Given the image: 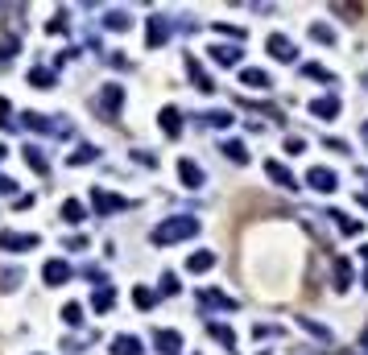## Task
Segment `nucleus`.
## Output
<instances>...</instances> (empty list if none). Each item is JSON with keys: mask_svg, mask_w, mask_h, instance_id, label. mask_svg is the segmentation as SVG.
<instances>
[{"mask_svg": "<svg viewBox=\"0 0 368 355\" xmlns=\"http://www.w3.org/2000/svg\"><path fill=\"white\" fill-rule=\"evenodd\" d=\"M286 153L298 157V153H302V137H286Z\"/></svg>", "mask_w": 368, "mask_h": 355, "instance_id": "37998d69", "label": "nucleus"}, {"mask_svg": "<svg viewBox=\"0 0 368 355\" xmlns=\"http://www.w3.org/2000/svg\"><path fill=\"white\" fill-rule=\"evenodd\" d=\"M112 302H116V289H112V285H99L96 293H91V310H96V314H108Z\"/></svg>", "mask_w": 368, "mask_h": 355, "instance_id": "a211bd4d", "label": "nucleus"}, {"mask_svg": "<svg viewBox=\"0 0 368 355\" xmlns=\"http://www.w3.org/2000/svg\"><path fill=\"white\" fill-rule=\"evenodd\" d=\"M62 29H67V13H58V17L46 25V33H62Z\"/></svg>", "mask_w": 368, "mask_h": 355, "instance_id": "a19ab883", "label": "nucleus"}, {"mask_svg": "<svg viewBox=\"0 0 368 355\" xmlns=\"http://www.w3.org/2000/svg\"><path fill=\"white\" fill-rule=\"evenodd\" d=\"M347 285H352V264H347L344 257H340V261H335V289L344 293Z\"/></svg>", "mask_w": 368, "mask_h": 355, "instance_id": "f704fd0d", "label": "nucleus"}, {"mask_svg": "<svg viewBox=\"0 0 368 355\" xmlns=\"http://www.w3.org/2000/svg\"><path fill=\"white\" fill-rule=\"evenodd\" d=\"M211 264H216L211 252H191V257H186V269H191V273H207Z\"/></svg>", "mask_w": 368, "mask_h": 355, "instance_id": "2f4dec72", "label": "nucleus"}, {"mask_svg": "<svg viewBox=\"0 0 368 355\" xmlns=\"http://www.w3.org/2000/svg\"><path fill=\"white\" fill-rule=\"evenodd\" d=\"M178 293V277L174 273H162V298H174Z\"/></svg>", "mask_w": 368, "mask_h": 355, "instance_id": "ea45409f", "label": "nucleus"}, {"mask_svg": "<svg viewBox=\"0 0 368 355\" xmlns=\"http://www.w3.org/2000/svg\"><path fill=\"white\" fill-rule=\"evenodd\" d=\"M186 71H191V79H195V87H199V91H207V95L216 91V83H211V79H207V71H203V67H199L195 58H186Z\"/></svg>", "mask_w": 368, "mask_h": 355, "instance_id": "b1692460", "label": "nucleus"}, {"mask_svg": "<svg viewBox=\"0 0 368 355\" xmlns=\"http://www.w3.org/2000/svg\"><path fill=\"white\" fill-rule=\"evenodd\" d=\"M153 347H157V355H182V334L178 331H153Z\"/></svg>", "mask_w": 368, "mask_h": 355, "instance_id": "0eeeda50", "label": "nucleus"}, {"mask_svg": "<svg viewBox=\"0 0 368 355\" xmlns=\"http://www.w3.org/2000/svg\"><path fill=\"white\" fill-rule=\"evenodd\" d=\"M311 116H315V120H335V116H340V99H335V95L311 99Z\"/></svg>", "mask_w": 368, "mask_h": 355, "instance_id": "4468645a", "label": "nucleus"}, {"mask_svg": "<svg viewBox=\"0 0 368 355\" xmlns=\"http://www.w3.org/2000/svg\"><path fill=\"white\" fill-rule=\"evenodd\" d=\"M232 112H223V108H216V112H203V124L207 128H232Z\"/></svg>", "mask_w": 368, "mask_h": 355, "instance_id": "cd10ccee", "label": "nucleus"}, {"mask_svg": "<svg viewBox=\"0 0 368 355\" xmlns=\"http://www.w3.org/2000/svg\"><path fill=\"white\" fill-rule=\"evenodd\" d=\"M360 137H364V141H368V124H360Z\"/></svg>", "mask_w": 368, "mask_h": 355, "instance_id": "de8ad7c7", "label": "nucleus"}, {"mask_svg": "<svg viewBox=\"0 0 368 355\" xmlns=\"http://www.w3.org/2000/svg\"><path fill=\"white\" fill-rule=\"evenodd\" d=\"M128 25H133V17H128L124 9H108V13H104V29H112V33H124Z\"/></svg>", "mask_w": 368, "mask_h": 355, "instance_id": "aec40b11", "label": "nucleus"}, {"mask_svg": "<svg viewBox=\"0 0 368 355\" xmlns=\"http://www.w3.org/2000/svg\"><path fill=\"white\" fill-rule=\"evenodd\" d=\"M223 157H232L236 166H248V145L245 141H223Z\"/></svg>", "mask_w": 368, "mask_h": 355, "instance_id": "393cba45", "label": "nucleus"}, {"mask_svg": "<svg viewBox=\"0 0 368 355\" xmlns=\"http://www.w3.org/2000/svg\"><path fill=\"white\" fill-rule=\"evenodd\" d=\"M306 182H311V186L319 190V194H331V190L340 186V178H335V174H331L327 166H315L311 174H306Z\"/></svg>", "mask_w": 368, "mask_h": 355, "instance_id": "9b49d317", "label": "nucleus"}, {"mask_svg": "<svg viewBox=\"0 0 368 355\" xmlns=\"http://www.w3.org/2000/svg\"><path fill=\"white\" fill-rule=\"evenodd\" d=\"M121 103H124V87H121V83H108V87L99 91V116L116 120V116H121Z\"/></svg>", "mask_w": 368, "mask_h": 355, "instance_id": "20e7f679", "label": "nucleus"}, {"mask_svg": "<svg viewBox=\"0 0 368 355\" xmlns=\"http://www.w3.org/2000/svg\"><path fill=\"white\" fill-rule=\"evenodd\" d=\"M13 58H17V38H4L0 42V67H9Z\"/></svg>", "mask_w": 368, "mask_h": 355, "instance_id": "4c0bfd02", "label": "nucleus"}, {"mask_svg": "<svg viewBox=\"0 0 368 355\" xmlns=\"http://www.w3.org/2000/svg\"><path fill=\"white\" fill-rule=\"evenodd\" d=\"M96 157H99V149H96V145H79L71 157H67V166H87V162H96Z\"/></svg>", "mask_w": 368, "mask_h": 355, "instance_id": "bb28decb", "label": "nucleus"}, {"mask_svg": "<svg viewBox=\"0 0 368 355\" xmlns=\"http://www.w3.org/2000/svg\"><path fill=\"white\" fill-rule=\"evenodd\" d=\"M112 355H141V339L137 334H116L112 339Z\"/></svg>", "mask_w": 368, "mask_h": 355, "instance_id": "6ab92c4d", "label": "nucleus"}, {"mask_svg": "<svg viewBox=\"0 0 368 355\" xmlns=\"http://www.w3.org/2000/svg\"><path fill=\"white\" fill-rule=\"evenodd\" d=\"M62 322H67V327H83V306H79V302H67V306H62Z\"/></svg>", "mask_w": 368, "mask_h": 355, "instance_id": "c9c22d12", "label": "nucleus"}, {"mask_svg": "<svg viewBox=\"0 0 368 355\" xmlns=\"http://www.w3.org/2000/svg\"><path fill=\"white\" fill-rule=\"evenodd\" d=\"M294 322H298V327H306V331L315 334V339H323V343H331V331H327L323 322H315V318H306V314H298Z\"/></svg>", "mask_w": 368, "mask_h": 355, "instance_id": "c85d7f7f", "label": "nucleus"}, {"mask_svg": "<svg viewBox=\"0 0 368 355\" xmlns=\"http://www.w3.org/2000/svg\"><path fill=\"white\" fill-rule=\"evenodd\" d=\"M311 38H315L319 46H335V29H331V25H323V21L311 25Z\"/></svg>", "mask_w": 368, "mask_h": 355, "instance_id": "473e14b6", "label": "nucleus"}, {"mask_svg": "<svg viewBox=\"0 0 368 355\" xmlns=\"http://www.w3.org/2000/svg\"><path fill=\"white\" fill-rule=\"evenodd\" d=\"M240 83H245L248 91H269L273 87L269 71H261V67H245V71H240Z\"/></svg>", "mask_w": 368, "mask_h": 355, "instance_id": "9d476101", "label": "nucleus"}, {"mask_svg": "<svg viewBox=\"0 0 368 355\" xmlns=\"http://www.w3.org/2000/svg\"><path fill=\"white\" fill-rule=\"evenodd\" d=\"M191 236H199V219L195 215H170V219H162V223L149 232V240H153L157 248H170V244L191 240Z\"/></svg>", "mask_w": 368, "mask_h": 355, "instance_id": "f257e3e1", "label": "nucleus"}, {"mask_svg": "<svg viewBox=\"0 0 368 355\" xmlns=\"http://www.w3.org/2000/svg\"><path fill=\"white\" fill-rule=\"evenodd\" d=\"M265 174H269V178H273V182H277L281 190H298V178H294V174H290L286 166H281V162H273V157L265 162Z\"/></svg>", "mask_w": 368, "mask_h": 355, "instance_id": "2eb2a0df", "label": "nucleus"}, {"mask_svg": "<svg viewBox=\"0 0 368 355\" xmlns=\"http://www.w3.org/2000/svg\"><path fill=\"white\" fill-rule=\"evenodd\" d=\"M29 87L50 91V87H54V71H46V67H33V71H29Z\"/></svg>", "mask_w": 368, "mask_h": 355, "instance_id": "a878e982", "label": "nucleus"}, {"mask_svg": "<svg viewBox=\"0 0 368 355\" xmlns=\"http://www.w3.org/2000/svg\"><path fill=\"white\" fill-rule=\"evenodd\" d=\"M0 194H17V182H13V178H4V174H0Z\"/></svg>", "mask_w": 368, "mask_h": 355, "instance_id": "a18cd8bd", "label": "nucleus"}, {"mask_svg": "<svg viewBox=\"0 0 368 355\" xmlns=\"http://www.w3.org/2000/svg\"><path fill=\"white\" fill-rule=\"evenodd\" d=\"M265 46H269V54L277 58V62H294V58H298L294 42H290L286 33H269V42H265Z\"/></svg>", "mask_w": 368, "mask_h": 355, "instance_id": "6e6552de", "label": "nucleus"}, {"mask_svg": "<svg viewBox=\"0 0 368 355\" xmlns=\"http://www.w3.org/2000/svg\"><path fill=\"white\" fill-rule=\"evenodd\" d=\"M170 42V17H162V13H153L145 25V46L149 50H162Z\"/></svg>", "mask_w": 368, "mask_h": 355, "instance_id": "39448f33", "label": "nucleus"}, {"mask_svg": "<svg viewBox=\"0 0 368 355\" xmlns=\"http://www.w3.org/2000/svg\"><path fill=\"white\" fill-rule=\"evenodd\" d=\"M240 58H245V50L240 46H211V62H220V67H240Z\"/></svg>", "mask_w": 368, "mask_h": 355, "instance_id": "dca6fc26", "label": "nucleus"}, {"mask_svg": "<svg viewBox=\"0 0 368 355\" xmlns=\"http://www.w3.org/2000/svg\"><path fill=\"white\" fill-rule=\"evenodd\" d=\"M216 33L232 38V42H240V38H245V29H240V25H228V21H216Z\"/></svg>", "mask_w": 368, "mask_h": 355, "instance_id": "58836bf2", "label": "nucleus"}, {"mask_svg": "<svg viewBox=\"0 0 368 355\" xmlns=\"http://www.w3.org/2000/svg\"><path fill=\"white\" fill-rule=\"evenodd\" d=\"M133 302H137L141 310H153V302H157V293H153V289H145V285H137V289H133Z\"/></svg>", "mask_w": 368, "mask_h": 355, "instance_id": "e433bc0d", "label": "nucleus"}, {"mask_svg": "<svg viewBox=\"0 0 368 355\" xmlns=\"http://www.w3.org/2000/svg\"><path fill=\"white\" fill-rule=\"evenodd\" d=\"M38 244H42V236H33V232H0V248L4 252H29Z\"/></svg>", "mask_w": 368, "mask_h": 355, "instance_id": "423d86ee", "label": "nucleus"}, {"mask_svg": "<svg viewBox=\"0 0 368 355\" xmlns=\"http://www.w3.org/2000/svg\"><path fill=\"white\" fill-rule=\"evenodd\" d=\"M91 207H96V215H121V211H128L133 203L128 198H121V194H112V190H91Z\"/></svg>", "mask_w": 368, "mask_h": 355, "instance_id": "7ed1b4c3", "label": "nucleus"}, {"mask_svg": "<svg viewBox=\"0 0 368 355\" xmlns=\"http://www.w3.org/2000/svg\"><path fill=\"white\" fill-rule=\"evenodd\" d=\"M178 178H182V186L186 190H199L203 186V166H195L191 157H182V162H178Z\"/></svg>", "mask_w": 368, "mask_h": 355, "instance_id": "ddd939ff", "label": "nucleus"}, {"mask_svg": "<svg viewBox=\"0 0 368 355\" xmlns=\"http://www.w3.org/2000/svg\"><path fill=\"white\" fill-rule=\"evenodd\" d=\"M4 153H9V149H4V145H0V162H4Z\"/></svg>", "mask_w": 368, "mask_h": 355, "instance_id": "09e8293b", "label": "nucleus"}, {"mask_svg": "<svg viewBox=\"0 0 368 355\" xmlns=\"http://www.w3.org/2000/svg\"><path fill=\"white\" fill-rule=\"evenodd\" d=\"M360 83H364V87H368V74H364V79H360Z\"/></svg>", "mask_w": 368, "mask_h": 355, "instance_id": "8fccbe9b", "label": "nucleus"}, {"mask_svg": "<svg viewBox=\"0 0 368 355\" xmlns=\"http://www.w3.org/2000/svg\"><path fill=\"white\" fill-rule=\"evenodd\" d=\"M207 334H211L216 343H223L228 351L236 347V331H232V327H223V322H207Z\"/></svg>", "mask_w": 368, "mask_h": 355, "instance_id": "412c9836", "label": "nucleus"}, {"mask_svg": "<svg viewBox=\"0 0 368 355\" xmlns=\"http://www.w3.org/2000/svg\"><path fill=\"white\" fill-rule=\"evenodd\" d=\"M360 347H364V351H368V327H364V331H360Z\"/></svg>", "mask_w": 368, "mask_h": 355, "instance_id": "49530a36", "label": "nucleus"}, {"mask_svg": "<svg viewBox=\"0 0 368 355\" xmlns=\"http://www.w3.org/2000/svg\"><path fill=\"white\" fill-rule=\"evenodd\" d=\"M21 124L33 133H46V137H71V120H50L46 112H21Z\"/></svg>", "mask_w": 368, "mask_h": 355, "instance_id": "f03ea898", "label": "nucleus"}, {"mask_svg": "<svg viewBox=\"0 0 368 355\" xmlns=\"http://www.w3.org/2000/svg\"><path fill=\"white\" fill-rule=\"evenodd\" d=\"M195 302L203 310H236V298H228V293H220V289H203Z\"/></svg>", "mask_w": 368, "mask_h": 355, "instance_id": "1a4fd4ad", "label": "nucleus"}, {"mask_svg": "<svg viewBox=\"0 0 368 355\" xmlns=\"http://www.w3.org/2000/svg\"><path fill=\"white\" fill-rule=\"evenodd\" d=\"M21 285V269H0V293H13Z\"/></svg>", "mask_w": 368, "mask_h": 355, "instance_id": "72a5a7b5", "label": "nucleus"}, {"mask_svg": "<svg viewBox=\"0 0 368 355\" xmlns=\"http://www.w3.org/2000/svg\"><path fill=\"white\" fill-rule=\"evenodd\" d=\"M157 124H162V133H166L170 141H178V137H182V112H178V108H162Z\"/></svg>", "mask_w": 368, "mask_h": 355, "instance_id": "f8f14e48", "label": "nucleus"}, {"mask_svg": "<svg viewBox=\"0 0 368 355\" xmlns=\"http://www.w3.org/2000/svg\"><path fill=\"white\" fill-rule=\"evenodd\" d=\"M42 277H46V285L71 281V264H67V261H46V264H42Z\"/></svg>", "mask_w": 368, "mask_h": 355, "instance_id": "f3484780", "label": "nucleus"}, {"mask_svg": "<svg viewBox=\"0 0 368 355\" xmlns=\"http://www.w3.org/2000/svg\"><path fill=\"white\" fill-rule=\"evenodd\" d=\"M327 215L335 219V227H340L344 236H356V232H360V223H356V219H352V215H347V211H327Z\"/></svg>", "mask_w": 368, "mask_h": 355, "instance_id": "c756f323", "label": "nucleus"}, {"mask_svg": "<svg viewBox=\"0 0 368 355\" xmlns=\"http://www.w3.org/2000/svg\"><path fill=\"white\" fill-rule=\"evenodd\" d=\"M252 334H257V339H273V334H281V331H277V327H261V322H257Z\"/></svg>", "mask_w": 368, "mask_h": 355, "instance_id": "c03bdc74", "label": "nucleus"}, {"mask_svg": "<svg viewBox=\"0 0 368 355\" xmlns=\"http://www.w3.org/2000/svg\"><path fill=\"white\" fill-rule=\"evenodd\" d=\"M302 74H306V79H319V83H335V74L327 71L323 62H302Z\"/></svg>", "mask_w": 368, "mask_h": 355, "instance_id": "7c9ffc66", "label": "nucleus"}, {"mask_svg": "<svg viewBox=\"0 0 368 355\" xmlns=\"http://www.w3.org/2000/svg\"><path fill=\"white\" fill-rule=\"evenodd\" d=\"M0 128H13V120H9V99L0 95Z\"/></svg>", "mask_w": 368, "mask_h": 355, "instance_id": "79ce46f5", "label": "nucleus"}, {"mask_svg": "<svg viewBox=\"0 0 368 355\" xmlns=\"http://www.w3.org/2000/svg\"><path fill=\"white\" fill-rule=\"evenodd\" d=\"M58 215H62V223H83V219H87V211H83L79 198H67V203L58 207Z\"/></svg>", "mask_w": 368, "mask_h": 355, "instance_id": "4be33fe9", "label": "nucleus"}, {"mask_svg": "<svg viewBox=\"0 0 368 355\" xmlns=\"http://www.w3.org/2000/svg\"><path fill=\"white\" fill-rule=\"evenodd\" d=\"M25 166L33 169V174H50V162H46V153H42L38 145H29V149H25Z\"/></svg>", "mask_w": 368, "mask_h": 355, "instance_id": "5701e85b", "label": "nucleus"}]
</instances>
